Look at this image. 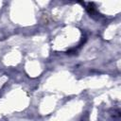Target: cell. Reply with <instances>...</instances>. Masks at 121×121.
<instances>
[{
    "instance_id": "cell-1",
    "label": "cell",
    "mask_w": 121,
    "mask_h": 121,
    "mask_svg": "<svg viewBox=\"0 0 121 121\" xmlns=\"http://www.w3.org/2000/svg\"><path fill=\"white\" fill-rule=\"evenodd\" d=\"M86 9L89 12V14L92 15V16H94V14L96 13V9H95V7L94 3H90V2L87 3L86 4Z\"/></svg>"
}]
</instances>
